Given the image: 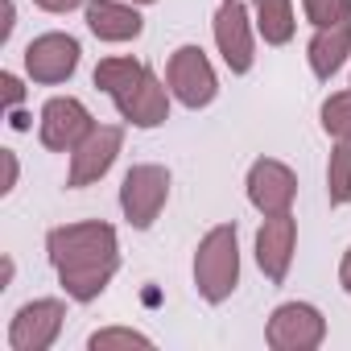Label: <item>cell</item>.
<instances>
[{
  "label": "cell",
  "mask_w": 351,
  "mask_h": 351,
  "mask_svg": "<svg viewBox=\"0 0 351 351\" xmlns=\"http://www.w3.org/2000/svg\"><path fill=\"white\" fill-rule=\"evenodd\" d=\"M322 339H326V318L310 302H281L269 314L265 343L273 351H314L322 347Z\"/></svg>",
  "instance_id": "obj_5"
},
{
  "label": "cell",
  "mask_w": 351,
  "mask_h": 351,
  "mask_svg": "<svg viewBox=\"0 0 351 351\" xmlns=\"http://www.w3.org/2000/svg\"><path fill=\"white\" fill-rule=\"evenodd\" d=\"M322 128L335 141H351V91H335L322 104Z\"/></svg>",
  "instance_id": "obj_19"
},
{
  "label": "cell",
  "mask_w": 351,
  "mask_h": 351,
  "mask_svg": "<svg viewBox=\"0 0 351 351\" xmlns=\"http://www.w3.org/2000/svg\"><path fill=\"white\" fill-rule=\"evenodd\" d=\"M91 128H95V120H91V112H87L83 99H75V95H54V99H46V108H42L38 141H42L50 153H75V149L91 136Z\"/></svg>",
  "instance_id": "obj_6"
},
{
  "label": "cell",
  "mask_w": 351,
  "mask_h": 351,
  "mask_svg": "<svg viewBox=\"0 0 351 351\" xmlns=\"http://www.w3.org/2000/svg\"><path fill=\"white\" fill-rule=\"evenodd\" d=\"M293 244H298V219L289 211L285 215H265V223L256 232V265L273 285H281L289 277Z\"/></svg>",
  "instance_id": "obj_12"
},
{
  "label": "cell",
  "mask_w": 351,
  "mask_h": 351,
  "mask_svg": "<svg viewBox=\"0 0 351 351\" xmlns=\"http://www.w3.org/2000/svg\"><path fill=\"white\" fill-rule=\"evenodd\" d=\"M169 203V169L165 165H153V161H141L124 173L120 182V211L124 219L136 228V232H149L157 223V215L165 211Z\"/></svg>",
  "instance_id": "obj_3"
},
{
  "label": "cell",
  "mask_w": 351,
  "mask_h": 351,
  "mask_svg": "<svg viewBox=\"0 0 351 351\" xmlns=\"http://www.w3.org/2000/svg\"><path fill=\"white\" fill-rule=\"evenodd\" d=\"M252 9H244L240 0H223L215 13V46L223 54V66L232 75H248L256 62V42H252Z\"/></svg>",
  "instance_id": "obj_10"
},
{
  "label": "cell",
  "mask_w": 351,
  "mask_h": 351,
  "mask_svg": "<svg viewBox=\"0 0 351 351\" xmlns=\"http://www.w3.org/2000/svg\"><path fill=\"white\" fill-rule=\"evenodd\" d=\"M326 195H330V207H347L351 203V141H335V149H330Z\"/></svg>",
  "instance_id": "obj_18"
},
{
  "label": "cell",
  "mask_w": 351,
  "mask_h": 351,
  "mask_svg": "<svg viewBox=\"0 0 351 351\" xmlns=\"http://www.w3.org/2000/svg\"><path fill=\"white\" fill-rule=\"evenodd\" d=\"M62 322H66V302L34 298L9 322V347L13 351H50L62 335Z\"/></svg>",
  "instance_id": "obj_7"
},
{
  "label": "cell",
  "mask_w": 351,
  "mask_h": 351,
  "mask_svg": "<svg viewBox=\"0 0 351 351\" xmlns=\"http://www.w3.org/2000/svg\"><path fill=\"white\" fill-rule=\"evenodd\" d=\"M165 87H169L173 99H178L182 108H191V112L207 108L219 95V79H215V66L203 54V46H178V50L169 54V62H165Z\"/></svg>",
  "instance_id": "obj_4"
},
{
  "label": "cell",
  "mask_w": 351,
  "mask_h": 351,
  "mask_svg": "<svg viewBox=\"0 0 351 351\" xmlns=\"http://www.w3.org/2000/svg\"><path fill=\"white\" fill-rule=\"evenodd\" d=\"M112 104H116L120 120L132 124V128H157V124L169 120V87L153 71H145V79L132 83L124 95H116Z\"/></svg>",
  "instance_id": "obj_13"
},
{
  "label": "cell",
  "mask_w": 351,
  "mask_h": 351,
  "mask_svg": "<svg viewBox=\"0 0 351 351\" xmlns=\"http://www.w3.org/2000/svg\"><path fill=\"white\" fill-rule=\"evenodd\" d=\"M302 13L314 29L343 25V21H351V0H302Z\"/></svg>",
  "instance_id": "obj_20"
},
{
  "label": "cell",
  "mask_w": 351,
  "mask_h": 351,
  "mask_svg": "<svg viewBox=\"0 0 351 351\" xmlns=\"http://www.w3.org/2000/svg\"><path fill=\"white\" fill-rule=\"evenodd\" d=\"M339 285H343V289L351 293V248L343 252V265H339Z\"/></svg>",
  "instance_id": "obj_25"
},
{
  "label": "cell",
  "mask_w": 351,
  "mask_h": 351,
  "mask_svg": "<svg viewBox=\"0 0 351 351\" xmlns=\"http://www.w3.org/2000/svg\"><path fill=\"white\" fill-rule=\"evenodd\" d=\"M0 87H5V104L17 112V104L25 99V87H21V79H17L13 71H5V75H0Z\"/></svg>",
  "instance_id": "obj_22"
},
{
  "label": "cell",
  "mask_w": 351,
  "mask_h": 351,
  "mask_svg": "<svg viewBox=\"0 0 351 351\" xmlns=\"http://www.w3.org/2000/svg\"><path fill=\"white\" fill-rule=\"evenodd\" d=\"M120 149H124V128H120V124H95V128H91V136L71 153L66 186H71V191H79V186L99 182L104 173L116 165Z\"/></svg>",
  "instance_id": "obj_11"
},
{
  "label": "cell",
  "mask_w": 351,
  "mask_h": 351,
  "mask_svg": "<svg viewBox=\"0 0 351 351\" xmlns=\"http://www.w3.org/2000/svg\"><path fill=\"white\" fill-rule=\"evenodd\" d=\"M34 5H38L42 13H58V17H62V13H71V9H79V5H83V0H34Z\"/></svg>",
  "instance_id": "obj_24"
},
{
  "label": "cell",
  "mask_w": 351,
  "mask_h": 351,
  "mask_svg": "<svg viewBox=\"0 0 351 351\" xmlns=\"http://www.w3.org/2000/svg\"><path fill=\"white\" fill-rule=\"evenodd\" d=\"M347 54H351V21H343V25H326V29H314L310 46H306L310 71H314V79H322V83H330V79L343 71Z\"/></svg>",
  "instance_id": "obj_15"
},
{
  "label": "cell",
  "mask_w": 351,
  "mask_h": 351,
  "mask_svg": "<svg viewBox=\"0 0 351 351\" xmlns=\"http://www.w3.org/2000/svg\"><path fill=\"white\" fill-rule=\"evenodd\" d=\"M132 5H157V0H132Z\"/></svg>",
  "instance_id": "obj_26"
},
{
  "label": "cell",
  "mask_w": 351,
  "mask_h": 351,
  "mask_svg": "<svg viewBox=\"0 0 351 351\" xmlns=\"http://www.w3.org/2000/svg\"><path fill=\"white\" fill-rule=\"evenodd\" d=\"M240 285V232L236 223L211 228L195 248V289L203 302L223 306Z\"/></svg>",
  "instance_id": "obj_2"
},
{
  "label": "cell",
  "mask_w": 351,
  "mask_h": 351,
  "mask_svg": "<svg viewBox=\"0 0 351 351\" xmlns=\"http://www.w3.org/2000/svg\"><path fill=\"white\" fill-rule=\"evenodd\" d=\"M0 161H5V186H0V195H9L17 186V153L13 149H0Z\"/></svg>",
  "instance_id": "obj_23"
},
{
  "label": "cell",
  "mask_w": 351,
  "mask_h": 351,
  "mask_svg": "<svg viewBox=\"0 0 351 351\" xmlns=\"http://www.w3.org/2000/svg\"><path fill=\"white\" fill-rule=\"evenodd\" d=\"M145 71H149V66H145L141 58H132V54H112V58H99V66H95L91 79H95V87H99L104 95L116 99V95H124L132 83H141Z\"/></svg>",
  "instance_id": "obj_17"
},
{
  "label": "cell",
  "mask_w": 351,
  "mask_h": 351,
  "mask_svg": "<svg viewBox=\"0 0 351 351\" xmlns=\"http://www.w3.org/2000/svg\"><path fill=\"white\" fill-rule=\"evenodd\" d=\"M46 256L71 302H95L120 269V240L104 219L66 223L46 236Z\"/></svg>",
  "instance_id": "obj_1"
},
{
  "label": "cell",
  "mask_w": 351,
  "mask_h": 351,
  "mask_svg": "<svg viewBox=\"0 0 351 351\" xmlns=\"http://www.w3.org/2000/svg\"><path fill=\"white\" fill-rule=\"evenodd\" d=\"M21 58H25V75H29L34 83L58 87V83H66V79L79 71L83 50H79V42H75L71 34H58V29H54V34L34 38Z\"/></svg>",
  "instance_id": "obj_8"
},
{
  "label": "cell",
  "mask_w": 351,
  "mask_h": 351,
  "mask_svg": "<svg viewBox=\"0 0 351 351\" xmlns=\"http://www.w3.org/2000/svg\"><path fill=\"white\" fill-rule=\"evenodd\" d=\"M244 186H248V203H252L261 215H285V211H293L298 173H293L285 161H277V157H256Z\"/></svg>",
  "instance_id": "obj_9"
},
{
  "label": "cell",
  "mask_w": 351,
  "mask_h": 351,
  "mask_svg": "<svg viewBox=\"0 0 351 351\" xmlns=\"http://www.w3.org/2000/svg\"><path fill=\"white\" fill-rule=\"evenodd\" d=\"M252 21L256 34L265 38V46H285L293 42V0H252Z\"/></svg>",
  "instance_id": "obj_16"
},
{
  "label": "cell",
  "mask_w": 351,
  "mask_h": 351,
  "mask_svg": "<svg viewBox=\"0 0 351 351\" xmlns=\"http://www.w3.org/2000/svg\"><path fill=\"white\" fill-rule=\"evenodd\" d=\"M87 347L91 351H108V347H153V339L141 335V330H128V326H108V330H95L87 339Z\"/></svg>",
  "instance_id": "obj_21"
},
{
  "label": "cell",
  "mask_w": 351,
  "mask_h": 351,
  "mask_svg": "<svg viewBox=\"0 0 351 351\" xmlns=\"http://www.w3.org/2000/svg\"><path fill=\"white\" fill-rule=\"evenodd\" d=\"M83 17L99 42H132L145 29V17L136 13V5H124V0H87Z\"/></svg>",
  "instance_id": "obj_14"
}]
</instances>
